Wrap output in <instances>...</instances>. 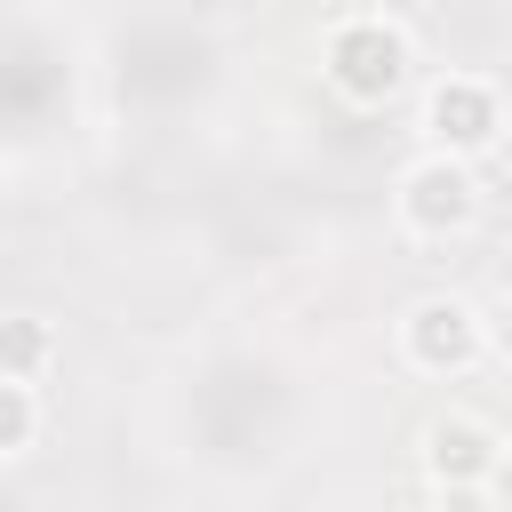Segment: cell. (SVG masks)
Wrapping results in <instances>:
<instances>
[{"instance_id": "1", "label": "cell", "mask_w": 512, "mask_h": 512, "mask_svg": "<svg viewBox=\"0 0 512 512\" xmlns=\"http://www.w3.org/2000/svg\"><path fill=\"white\" fill-rule=\"evenodd\" d=\"M320 80H328L344 104L376 112V104H392V96L416 80V48H408V32H400L392 16H336V24L320 32Z\"/></svg>"}, {"instance_id": "2", "label": "cell", "mask_w": 512, "mask_h": 512, "mask_svg": "<svg viewBox=\"0 0 512 512\" xmlns=\"http://www.w3.org/2000/svg\"><path fill=\"white\" fill-rule=\"evenodd\" d=\"M392 216H400L408 240H456V232H472L480 224V176H472V160H456V152L408 160L400 184H392Z\"/></svg>"}, {"instance_id": "3", "label": "cell", "mask_w": 512, "mask_h": 512, "mask_svg": "<svg viewBox=\"0 0 512 512\" xmlns=\"http://www.w3.org/2000/svg\"><path fill=\"white\" fill-rule=\"evenodd\" d=\"M480 352H488L480 304H464V296H416V304L400 312V360H408L416 376L456 384V376L480 368Z\"/></svg>"}, {"instance_id": "4", "label": "cell", "mask_w": 512, "mask_h": 512, "mask_svg": "<svg viewBox=\"0 0 512 512\" xmlns=\"http://www.w3.org/2000/svg\"><path fill=\"white\" fill-rule=\"evenodd\" d=\"M416 456H424V480L440 496H496V480H504V432L488 416H464V408L432 416Z\"/></svg>"}, {"instance_id": "5", "label": "cell", "mask_w": 512, "mask_h": 512, "mask_svg": "<svg viewBox=\"0 0 512 512\" xmlns=\"http://www.w3.org/2000/svg\"><path fill=\"white\" fill-rule=\"evenodd\" d=\"M424 136H432V152L488 160L496 136H504V96H496V80H480V72H440V80L424 88Z\"/></svg>"}, {"instance_id": "6", "label": "cell", "mask_w": 512, "mask_h": 512, "mask_svg": "<svg viewBox=\"0 0 512 512\" xmlns=\"http://www.w3.org/2000/svg\"><path fill=\"white\" fill-rule=\"evenodd\" d=\"M48 360H56V328H48V320H32V312H8V320H0V376L40 384V376H48Z\"/></svg>"}, {"instance_id": "7", "label": "cell", "mask_w": 512, "mask_h": 512, "mask_svg": "<svg viewBox=\"0 0 512 512\" xmlns=\"http://www.w3.org/2000/svg\"><path fill=\"white\" fill-rule=\"evenodd\" d=\"M32 440H40V384L0 376V464H16Z\"/></svg>"}]
</instances>
